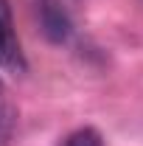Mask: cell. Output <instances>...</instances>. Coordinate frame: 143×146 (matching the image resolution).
<instances>
[{
  "label": "cell",
  "mask_w": 143,
  "mask_h": 146,
  "mask_svg": "<svg viewBox=\"0 0 143 146\" xmlns=\"http://www.w3.org/2000/svg\"><path fill=\"white\" fill-rule=\"evenodd\" d=\"M0 68L11 73L25 70V56H23L20 42L11 31V14H9L6 0H0Z\"/></svg>",
  "instance_id": "obj_1"
},
{
  "label": "cell",
  "mask_w": 143,
  "mask_h": 146,
  "mask_svg": "<svg viewBox=\"0 0 143 146\" xmlns=\"http://www.w3.org/2000/svg\"><path fill=\"white\" fill-rule=\"evenodd\" d=\"M39 23H42V34L48 36L51 42H56V45L68 42V36L73 31L68 11L56 0H42V6H39Z\"/></svg>",
  "instance_id": "obj_2"
},
{
  "label": "cell",
  "mask_w": 143,
  "mask_h": 146,
  "mask_svg": "<svg viewBox=\"0 0 143 146\" xmlns=\"http://www.w3.org/2000/svg\"><path fill=\"white\" fill-rule=\"evenodd\" d=\"M59 146H104L101 141V132L93 127H81V129H73L70 135H65V141Z\"/></svg>",
  "instance_id": "obj_3"
},
{
  "label": "cell",
  "mask_w": 143,
  "mask_h": 146,
  "mask_svg": "<svg viewBox=\"0 0 143 146\" xmlns=\"http://www.w3.org/2000/svg\"><path fill=\"white\" fill-rule=\"evenodd\" d=\"M14 124H17V115L9 104L0 101V146L11 143V135H14Z\"/></svg>",
  "instance_id": "obj_4"
},
{
  "label": "cell",
  "mask_w": 143,
  "mask_h": 146,
  "mask_svg": "<svg viewBox=\"0 0 143 146\" xmlns=\"http://www.w3.org/2000/svg\"><path fill=\"white\" fill-rule=\"evenodd\" d=\"M0 93H3V82H0Z\"/></svg>",
  "instance_id": "obj_5"
}]
</instances>
